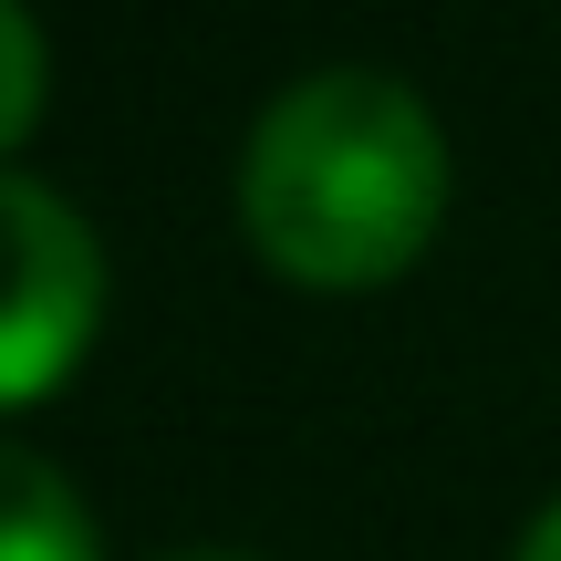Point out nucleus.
I'll return each instance as SVG.
<instances>
[{"label": "nucleus", "instance_id": "nucleus-1", "mask_svg": "<svg viewBox=\"0 0 561 561\" xmlns=\"http://www.w3.org/2000/svg\"><path fill=\"white\" fill-rule=\"evenodd\" d=\"M447 219V136L396 73H333L291 83L240 157V229L271 271L312 291H375L416 271V250Z\"/></svg>", "mask_w": 561, "mask_h": 561}, {"label": "nucleus", "instance_id": "nucleus-2", "mask_svg": "<svg viewBox=\"0 0 561 561\" xmlns=\"http://www.w3.org/2000/svg\"><path fill=\"white\" fill-rule=\"evenodd\" d=\"M0 219H11V312H0V396L42 405L62 375L83 364L104 312V261H94V229L53 198L42 178L0 187Z\"/></svg>", "mask_w": 561, "mask_h": 561}, {"label": "nucleus", "instance_id": "nucleus-3", "mask_svg": "<svg viewBox=\"0 0 561 561\" xmlns=\"http://www.w3.org/2000/svg\"><path fill=\"white\" fill-rule=\"evenodd\" d=\"M0 561H104L94 551V510L73 500V479H62L42 447H11L0 458Z\"/></svg>", "mask_w": 561, "mask_h": 561}, {"label": "nucleus", "instance_id": "nucleus-4", "mask_svg": "<svg viewBox=\"0 0 561 561\" xmlns=\"http://www.w3.org/2000/svg\"><path fill=\"white\" fill-rule=\"evenodd\" d=\"M0 73H11V94H0V136H32L42 115V32H32V0H0Z\"/></svg>", "mask_w": 561, "mask_h": 561}, {"label": "nucleus", "instance_id": "nucleus-5", "mask_svg": "<svg viewBox=\"0 0 561 561\" xmlns=\"http://www.w3.org/2000/svg\"><path fill=\"white\" fill-rule=\"evenodd\" d=\"M520 561H561V500L541 510V520H530V541H520Z\"/></svg>", "mask_w": 561, "mask_h": 561}, {"label": "nucleus", "instance_id": "nucleus-6", "mask_svg": "<svg viewBox=\"0 0 561 561\" xmlns=\"http://www.w3.org/2000/svg\"><path fill=\"white\" fill-rule=\"evenodd\" d=\"M178 561H250V551H178Z\"/></svg>", "mask_w": 561, "mask_h": 561}]
</instances>
